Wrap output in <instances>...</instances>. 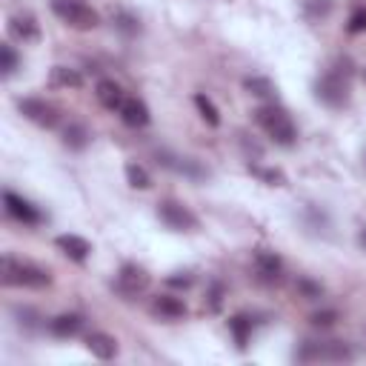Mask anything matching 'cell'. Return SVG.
Masks as SVG:
<instances>
[{"mask_svg":"<svg viewBox=\"0 0 366 366\" xmlns=\"http://www.w3.org/2000/svg\"><path fill=\"white\" fill-rule=\"evenodd\" d=\"M0 274H3V283L6 286H26V289H43L51 283V274L34 263H23V260H14V257H3V266H0Z\"/></svg>","mask_w":366,"mask_h":366,"instance_id":"cell-1","label":"cell"},{"mask_svg":"<svg viewBox=\"0 0 366 366\" xmlns=\"http://www.w3.org/2000/svg\"><path fill=\"white\" fill-rule=\"evenodd\" d=\"M254 114H257V123L263 126V132H266L274 143L292 146V143L297 140V129H295L292 117H289L283 109H277V106H260Z\"/></svg>","mask_w":366,"mask_h":366,"instance_id":"cell-2","label":"cell"},{"mask_svg":"<svg viewBox=\"0 0 366 366\" xmlns=\"http://www.w3.org/2000/svg\"><path fill=\"white\" fill-rule=\"evenodd\" d=\"M51 11L71 29H80V31H89L100 23L97 11L92 6H86L83 0H51Z\"/></svg>","mask_w":366,"mask_h":366,"instance_id":"cell-3","label":"cell"},{"mask_svg":"<svg viewBox=\"0 0 366 366\" xmlns=\"http://www.w3.org/2000/svg\"><path fill=\"white\" fill-rule=\"evenodd\" d=\"M315 94H317V100H323L326 106H340V103H346V94H349V71H340L337 66L329 69V71L315 83Z\"/></svg>","mask_w":366,"mask_h":366,"instance_id":"cell-4","label":"cell"},{"mask_svg":"<svg viewBox=\"0 0 366 366\" xmlns=\"http://www.w3.org/2000/svg\"><path fill=\"white\" fill-rule=\"evenodd\" d=\"M157 217L169 229H174V232H192V229H197V217L183 203H177V200H160L157 203Z\"/></svg>","mask_w":366,"mask_h":366,"instance_id":"cell-5","label":"cell"},{"mask_svg":"<svg viewBox=\"0 0 366 366\" xmlns=\"http://www.w3.org/2000/svg\"><path fill=\"white\" fill-rule=\"evenodd\" d=\"M17 109H20V114H23V117H29L31 123L46 126V129L57 126V120H60L57 106L46 103L43 97H26V100H20V103H17Z\"/></svg>","mask_w":366,"mask_h":366,"instance_id":"cell-6","label":"cell"},{"mask_svg":"<svg viewBox=\"0 0 366 366\" xmlns=\"http://www.w3.org/2000/svg\"><path fill=\"white\" fill-rule=\"evenodd\" d=\"M117 292L120 295H126V297H134V295H140V292H146V286H149V274H146V269H140V266H134V263H126L120 272H117Z\"/></svg>","mask_w":366,"mask_h":366,"instance_id":"cell-7","label":"cell"},{"mask_svg":"<svg viewBox=\"0 0 366 366\" xmlns=\"http://www.w3.org/2000/svg\"><path fill=\"white\" fill-rule=\"evenodd\" d=\"M3 203H6V212H9L14 220H20V223H26V226L40 223V212H37V209H34L29 200H23L20 194L6 192V194H3Z\"/></svg>","mask_w":366,"mask_h":366,"instance_id":"cell-8","label":"cell"},{"mask_svg":"<svg viewBox=\"0 0 366 366\" xmlns=\"http://www.w3.org/2000/svg\"><path fill=\"white\" fill-rule=\"evenodd\" d=\"M254 274H257L263 283H274V280H280V274H283V260H280L274 252H257V254H254Z\"/></svg>","mask_w":366,"mask_h":366,"instance_id":"cell-9","label":"cell"},{"mask_svg":"<svg viewBox=\"0 0 366 366\" xmlns=\"http://www.w3.org/2000/svg\"><path fill=\"white\" fill-rule=\"evenodd\" d=\"M117 114H120V120H123L126 126H134V129L149 123V109H146V103L137 100V97H126L123 106L117 109Z\"/></svg>","mask_w":366,"mask_h":366,"instance_id":"cell-10","label":"cell"},{"mask_svg":"<svg viewBox=\"0 0 366 366\" xmlns=\"http://www.w3.org/2000/svg\"><path fill=\"white\" fill-rule=\"evenodd\" d=\"M54 243H57V249H60L66 257H71V260H77V263H83V260L89 257V252H92L89 240L80 237V234H60Z\"/></svg>","mask_w":366,"mask_h":366,"instance_id":"cell-11","label":"cell"},{"mask_svg":"<svg viewBox=\"0 0 366 366\" xmlns=\"http://www.w3.org/2000/svg\"><path fill=\"white\" fill-rule=\"evenodd\" d=\"M94 94H97L100 106H103V109H109V112H117V109L123 106V100H126L123 89H120L114 80H100V83L94 86Z\"/></svg>","mask_w":366,"mask_h":366,"instance_id":"cell-12","label":"cell"},{"mask_svg":"<svg viewBox=\"0 0 366 366\" xmlns=\"http://www.w3.org/2000/svg\"><path fill=\"white\" fill-rule=\"evenodd\" d=\"M9 31H11L17 40H23V43H31V40L40 37V26H37V20H34L31 14H14V17L9 20Z\"/></svg>","mask_w":366,"mask_h":366,"instance_id":"cell-13","label":"cell"},{"mask_svg":"<svg viewBox=\"0 0 366 366\" xmlns=\"http://www.w3.org/2000/svg\"><path fill=\"white\" fill-rule=\"evenodd\" d=\"M86 349H89L94 357L109 360V357L117 355V340H114L112 335H106V332H92V335L86 337Z\"/></svg>","mask_w":366,"mask_h":366,"instance_id":"cell-14","label":"cell"},{"mask_svg":"<svg viewBox=\"0 0 366 366\" xmlns=\"http://www.w3.org/2000/svg\"><path fill=\"white\" fill-rule=\"evenodd\" d=\"M157 163H163L166 169L172 172H180V174H189V177H206V169H200L194 160L189 157H172V154H157Z\"/></svg>","mask_w":366,"mask_h":366,"instance_id":"cell-15","label":"cell"},{"mask_svg":"<svg viewBox=\"0 0 366 366\" xmlns=\"http://www.w3.org/2000/svg\"><path fill=\"white\" fill-rule=\"evenodd\" d=\"M49 329H51V335H57V337H71V335H77V332L83 329V317L74 315V312L57 315V317L49 323Z\"/></svg>","mask_w":366,"mask_h":366,"instance_id":"cell-16","label":"cell"},{"mask_svg":"<svg viewBox=\"0 0 366 366\" xmlns=\"http://www.w3.org/2000/svg\"><path fill=\"white\" fill-rule=\"evenodd\" d=\"M154 312L157 315H163V317H183L186 315V306H183V300L180 297H172V295H160V297H154Z\"/></svg>","mask_w":366,"mask_h":366,"instance_id":"cell-17","label":"cell"},{"mask_svg":"<svg viewBox=\"0 0 366 366\" xmlns=\"http://www.w3.org/2000/svg\"><path fill=\"white\" fill-rule=\"evenodd\" d=\"M49 80H51V86H60V89H77V86H83V77L74 69H66V66H54Z\"/></svg>","mask_w":366,"mask_h":366,"instance_id":"cell-18","label":"cell"},{"mask_svg":"<svg viewBox=\"0 0 366 366\" xmlns=\"http://www.w3.org/2000/svg\"><path fill=\"white\" fill-rule=\"evenodd\" d=\"M63 143L69 146V149H86L89 146V132H86V126H80V123H69L66 126V132H63Z\"/></svg>","mask_w":366,"mask_h":366,"instance_id":"cell-19","label":"cell"},{"mask_svg":"<svg viewBox=\"0 0 366 366\" xmlns=\"http://www.w3.org/2000/svg\"><path fill=\"white\" fill-rule=\"evenodd\" d=\"M194 106H197V112H200V117L209 123V126H220V114H217V109H214V103L203 94V92H197L194 94Z\"/></svg>","mask_w":366,"mask_h":366,"instance_id":"cell-20","label":"cell"},{"mask_svg":"<svg viewBox=\"0 0 366 366\" xmlns=\"http://www.w3.org/2000/svg\"><path fill=\"white\" fill-rule=\"evenodd\" d=\"M126 180L134 189H149L152 186V177H149V172L140 163H126Z\"/></svg>","mask_w":366,"mask_h":366,"instance_id":"cell-21","label":"cell"},{"mask_svg":"<svg viewBox=\"0 0 366 366\" xmlns=\"http://www.w3.org/2000/svg\"><path fill=\"white\" fill-rule=\"evenodd\" d=\"M246 89H249L254 97H263V100L274 97V86H272V80H266V77H246Z\"/></svg>","mask_w":366,"mask_h":366,"instance_id":"cell-22","label":"cell"},{"mask_svg":"<svg viewBox=\"0 0 366 366\" xmlns=\"http://www.w3.org/2000/svg\"><path fill=\"white\" fill-rule=\"evenodd\" d=\"M229 329H232V335H234L237 346H246V337H249L252 320H249V317H243V315H237V317H232V320H229Z\"/></svg>","mask_w":366,"mask_h":366,"instance_id":"cell-23","label":"cell"},{"mask_svg":"<svg viewBox=\"0 0 366 366\" xmlns=\"http://www.w3.org/2000/svg\"><path fill=\"white\" fill-rule=\"evenodd\" d=\"M17 54H14V49L11 46H0V69H3V74L9 77V74H14V69H17Z\"/></svg>","mask_w":366,"mask_h":366,"instance_id":"cell-24","label":"cell"},{"mask_svg":"<svg viewBox=\"0 0 366 366\" xmlns=\"http://www.w3.org/2000/svg\"><path fill=\"white\" fill-rule=\"evenodd\" d=\"M309 320H312V326L329 329V326H335V320H337V312H332V309H323V312H315Z\"/></svg>","mask_w":366,"mask_h":366,"instance_id":"cell-25","label":"cell"},{"mask_svg":"<svg viewBox=\"0 0 366 366\" xmlns=\"http://www.w3.org/2000/svg\"><path fill=\"white\" fill-rule=\"evenodd\" d=\"M346 29H349L352 34H357V31H366V9H355V11L349 14V23H346Z\"/></svg>","mask_w":366,"mask_h":366,"instance_id":"cell-26","label":"cell"},{"mask_svg":"<svg viewBox=\"0 0 366 366\" xmlns=\"http://www.w3.org/2000/svg\"><path fill=\"white\" fill-rule=\"evenodd\" d=\"M297 289H300V292H303L306 297H320V295H323V289H320L317 283L306 280V277H300V280H297Z\"/></svg>","mask_w":366,"mask_h":366,"instance_id":"cell-27","label":"cell"},{"mask_svg":"<svg viewBox=\"0 0 366 366\" xmlns=\"http://www.w3.org/2000/svg\"><path fill=\"white\" fill-rule=\"evenodd\" d=\"M252 172L260 174L263 180H269L272 186H280V183H283V174H280V172H272V169H252Z\"/></svg>","mask_w":366,"mask_h":366,"instance_id":"cell-28","label":"cell"},{"mask_svg":"<svg viewBox=\"0 0 366 366\" xmlns=\"http://www.w3.org/2000/svg\"><path fill=\"white\" fill-rule=\"evenodd\" d=\"M166 283H169V286H183V289H186V286H192V274H189V272H177V274L166 277Z\"/></svg>","mask_w":366,"mask_h":366,"instance_id":"cell-29","label":"cell"},{"mask_svg":"<svg viewBox=\"0 0 366 366\" xmlns=\"http://www.w3.org/2000/svg\"><path fill=\"white\" fill-rule=\"evenodd\" d=\"M220 295H223V286L214 283V286H212V295H209V309H212V312L220 309Z\"/></svg>","mask_w":366,"mask_h":366,"instance_id":"cell-30","label":"cell"},{"mask_svg":"<svg viewBox=\"0 0 366 366\" xmlns=\"http://www.w3.org/2000/svg\"><path fill=\"white\" fill-rule=\"evenodd\" d=\"M134 23H137V20H132V17H126V14H117V26H120V29H126V31H137Z\"/></svg>","mask_w":366,"mask_h":366,"instance_id":"cell-31","label":"cell"},{"mask_svg":"<svg viewBox=\"0 0 366 366\" xmlns=\"http://www.w3.org/2000/svg\"><path fill=\"white\" fill-rule=\"evenodd\" d=\"M357 240H360V246H363V249H366V226H363V229H360V234H357Z\"/></svg>","mask_w":366,"mask_h":366,"instance_id":"cell-32","label":"cell"}]
</instances>
